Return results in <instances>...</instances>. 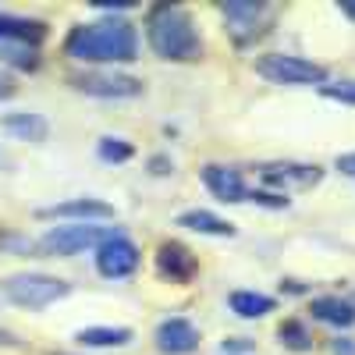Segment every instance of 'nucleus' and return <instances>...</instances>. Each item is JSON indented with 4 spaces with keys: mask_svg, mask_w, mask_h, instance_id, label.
I'll use <instances>...</instances> for the list:
<instances>
[{
    "mask_svg": "<svg viewBox=\"0 0 355 355\" xmlns=\"http://www.w3.org/2000/svg\"><path fill=\"white\" fill-rule=\"evenodd\" d=\"M64 53L78 64H132L139 57V33L125 18L75 25L64 40Z\"/></svg>",
    "mask_w": 355,
    "mask_h": 355,
    "instance_id": "nucleus-1",
    "label": "nucleus"
},
{
    "mask_svg": "<svg viewBox=\"0 0 355 355\" xmlns=\"http://www.w3.org/2000/svg\"><path fill=\"white\" fill-rule=\"evenodd\" d=\"M146 40H150L153 53L164 61H196L202 43L196 33V21L185 8H171L160 4L146 18Z\"/></svg>",
    "mask_w": 355,
    "mask_h": 355,
    "instance_id": "nucleus-2",
    "label": "nucleus"
},
{
    "mask_svg": "<svg viewBox=\"0 0 355 355\" xmlns=\"http://www.w3.org/2000/svg\"><path fill=\"white\" fill-rule=\"evenodd\" d=\"M0 291H4V299L15 302L18 309H46V306H53V302H61L64 295L71 291V284L61 281V277H50V274L25 270V274L4 277Z\"/></svg>",
    "mask_w": 355,
    "mask_h": 355,
    "instance_id": "nucleus-3",
    "label": "nucleus"
},
{
    "mask_svg": "<svg viewBox=\"0 0 355 355\" xmlns=\"http://www.w3.org/2000/svg\"><path fill=\"white\" fill-rule=\"evenodd\" d=\"M256 71L274 85H320V82H327V71L320 64L306 61V57H295V53H266L256 61Z\"/></svg>",
    "mask_w": 355,
    "mask_h": 355,
    "instance_id": "nucleus-4",
    "label": "nucleus"
},
{
    "mask_svg": "<svg viewBox=\"0 0 355 355\" xmlns=\"http://www.w3.org/2000/svg\"><path fill=\"white\" fill-rule=\"evenodd\" d=\"M114 231L107 227H96V224H68V227H50L43 239H40V249L46 256H78L85 249H100Z\"/></svg>",
    "mask_w": 355,
    "mask_h": 355,
    "instance_id": "nucleus-5",
    "label": "nucleus"
},
{
    "mask_svg": "<svg viewBox=\"0 0 355 355\" xmlns=\"http://www.w3.org/2000/svg\"><path fill=\"white\" fill-rule=\"evenodd\" d=\"M71 85L85 96H96V100H132L142 93V82L132 75H117V71H85L75 75Z\"/></svg>",
    "mask_w": 355,
    "mask_h": 355,
    "instance_id": "nucleus-6",
    "label": "nucleus"
},
{
    "mask_svg": "<svg viewBox=\"0 0 355 355\" xmlns=\"http://www.w3.org/2000/svg\"><path fill=\"white\" fill-rule=\"evenodd\" d=\"M270 18H274V8H266V4H249V0H234V4H224L227 33L239 40V43H249V40L263 36V28L270 25Z\"/></svg>",
    "mask_w": 355,
    "mask_h": 355,
    "instance_id": "nucleus-7",
    "label": "nucleus"
},
{
    "mask_svg": "<svg viewBox=\"0 0 355 355\" xmlns=\"http://www.w3.org/2000/svg\"><path fill=\"white\" fill-rule=\"evenodd\" d=\"M139 266V249L132 239L125 234H110V239L96 249V270L107 277V281H121L128 274H135Z\"/></svg>",
    "mask_w": 355,
    "mask_h": 355,
    "instance_id": "nucleus-8",
    "label": "nucleus"
},
{
    "mask_svg": "<svg viewBox=\"0 0 355 355\" xmlns=\"http://www.w3.org/2000/svg\"><path fill=\"white\" fill-rule=\"evenodd\" d=\"M153 341H157V348L164 355H189V352L199 348V327L192 320H185V316H171V320H164L157 327Z\"/></svg>",
    "mask_w": 355,
    "mask_h": 355,
    "instance_id": "nucleus-9",
    "label": "nucleus"
},
{
    "mask_svg": "<svg viewBox=\"0 0 355 355\" xmlns=\"http://www.w3.org/2000/svg\"><path fill=\"white\" fill-rule=\"evenodd\" d=\"M202 182L220 202H249V185L239 167H224V164H206L202 167Z\"/></svg>",
    "mask_w": 355,
    "mask_h": 355,
    "instance_id": "nucleus-10",
    "label": "nucleus"
},
{
    "mask_svg": "<svg viewBox=\"0 0 355 355\" xmlns=\"http://www.w3.org/2000/svg\"><path fill=\"white\" fill-rule=\"evenodd\" d=\"M259 178L266 185H277V189H309L320 182V167L316 164H263L259 167Z\"/></svg>",
    "mask_w": 355,
    "mask_h": 355,
    "instance_id": "nucleus-11",
    "label": "nucleus"
},
{
    "mask_svg": "<svg viewBox=\"0 0 355 355\" xmlns=\"http://www.w3.org/2000/svg\"><path fill=\"white\" fill-rule=\"evenodd\" d=\"M40 217H57V220H110L114 206L100 202V199H71V202H57V206H43Z\"/></svg>",
    "mask_w": 355,
    "mask_h": 355,
    "instance_id": "nucleus-12",
    "label": "nucleus"
},
{
    "mask_svg": "<svg viewBox=\"0 0 355 355\" xmlns=\"http://www.w3.org/2000/svg\"><path fill=\"white\" fill-rule=\"evenodd\" d=\"M0 128H4L8 135L15 139H25V142H43L50 135V125H46V117L33 114V110H11L0 117Z\"/></svg>",
    "mask_w": 355,
    "mask_h": 355,
    "instance_id": "nucleus-13",
    "label": "nucleus"
},
{
    "mask_svg": "<svg viewBox=\"0 0 355 355\" xmlns=\"http://www.w3.org/2000/svg\"><path fill=\"white\" fill-rule=\"evenodd\" d=\"M157 270L171 281H189L196 274V256L185 249V245H178V242H167L160 245L157 252Z\"/></svg>",
    "mask_w": 355,
    "mask_h": 355,
    "instance_id": "nucleus-14",
    "label": "nucleus"
},
{
    "mask_svg": "<svg viewBox=\"0 0 355 355\" xmlns=\"http://www.w3.org/2000/svg\"><path fill=\"white\" fill-rule=\"evenodd\" d=\"M313 316L320 323H331V327H352L355 323V306L341 295H323V299H313Z\"/></svg>",
    "mask_w": 355,
    "mask_h": 355,
    "instance_id": "nucleus-15",
    "label": "nucleus"
},
{
    "mask_svg": "<svg viewBox=\"0 0 355 355\" xmlns=\"http://www.w3.org/2000/svg\"><path fill=\"white\" fill-rule=\"evenodd\" d=\"M178 227H189L196 234H217V239H231V234H234V224L217 217V214H210V210H189V214H182V217H178Z\"/></svg>",
    "mask_w": 355,
    "mask_h": 355,
    "instance_id": "nucleus-16",
    "label": "nucleus"
},
{
    "mask_svg": "<svg viewBox=\"0 0 355 355\" xmlns=\"http://www.w3.org/2000/svg\"><path fill=\"white\" fill-rule=\"evenodd\" d=\"M227 306H231L234 316H242V320H259L266 313H274V299L263 295V291H231Z\"/></svg>",
    "mask_w": 355,
    "mask_h": 355,
    "instance_id": "nucleus-17",
    "label": "nucleus"
},
{
    "mask_svg": "<svg viewBox=\"0 0 355 355\" xmlns=\"http://www.w3.org/2000/svg\"><path fill=\"white\" fill-rule=\"evenodd\" d=\"M75 341L82 348H121L132 341V331L128 327H85L75 334Z\"/></svg>",
    "mask_w": 355,
    "mask_h": 355,
    "instance_id": "nucleus-18",
    "label": "nucleus"
},
{
    "mask_svg": "<svg viewBox=\"0 0 355 355\" xmlns=\"http://www.w3.org/2000/svg\"><path fill=\"white\" fill-rule=\"evenodd\" d=\"M277 338L291 352H309L313 348V334H309L306 323H299V320H284L281 327H277Z\"/></svg>",
    "mask_w": 355,
    "mask_h": 355,
    "instance_id": "nucleus-19",
    "label": "nucleus"
},
{
    "mask_svg": "<svg viewBox=\"0 0 355 355\" xmlns=\"http://www.w3.org/2000/svg\"><path fill=\"white\" fill-rule=\"evenodd\" d=\"M0 57L18 68H36V46H28V40H4L0 43Z\"/></svg>",
    "mask_w": 355,
    "mask_h": 355,
    "instance_id": "nucleus-20",
    "label": "nucleus"
},
{
    "mask_svg": "<svg viewBox=\"0 0 355 355\" xmlns=\"http://www.w3.org/2000/svg\"><path fill=\"white\" fill-rule=\"evenodd\" d=\"M96 153H100V160H107V164H125V160H132V146L125 142V139H100V146H96Z\"/></svg>",
    "mask_w": 355,
    "mask_h": 355,
    "instance_id": "nucleus-21",
    "label": "nucleus"
},
{
    "mask_svg": "<svg viewBox=\"0 0 355 355\" xmlns=\"http://www.w3.org/2000/svg\"><path fill=\"white\" fill-rule=\"evenodd\" d=\"M28 28H33V33H40L43 25L21 21V18H4V15H0V43H4V40H28Z\"/></svg>",
    "mask_w": 355,
    "mask_h": 355,
    "instance_id": "nucleus-22",
    "label": "nucleus"
},
{
    "mask_svg": "<svg viewBox=\"0 0 355 355\" xmlns=\"http://www.w3.org/2000/svg\"><path fill=\"white\" fill-rule=\"evenodd\" d=\"M320 93L338 103H355V82H334V85H320Z\"/></svg>",
    "mask_w": 355,
    "mask_h": 355,
    "instance_id": "nucleus-23",
    "label": "nucleus"
},
{
    "mask_svg": "<svg viewBox=\"0 0 355 355\" xmlns=\"http://www.w3.org/2000/svg\"><path fill=\"white\" fill-rule=\"evenodd\" d=\"M224 352L245 355V352H252V341H249V338H227V341H224Z\"/></svg>",
    "mask_w": 355,
    "mask_h": 355,
    "instance_id": "nucleus-24",
    "label": "nucleus"
},
{
    "mask_svg": "<svg viewBox=\"0 0 355 355\" xmlns=\"http://www.w3.org/2000/svg\"><path fill=\"white\" fill-rule=\"evenodd\" d=\"M18 93V85H15V78L4 71V68H0V100H11Z\"/></svg>",
    "mask_w": 355,
    "mask_h": 355,
    "instance_id": "nucleus-25",
    "label": "nucleus"
},
{
    "mask_svg": "<svg viewBox=\"0 0 355 355\" xmlns=\"http://www.w3.org/2000/svg\"><path fill=\"white\" fill-rule=\"evenodd\" d=\"M338 171H341L345 178H352V182H355V153H345V157H338Z\"/></svg>",
    "mask_w": 355,
    "mask_h": 355,
    "instance_id": "nucleus-26",
    "label": "nucleus"
},
{
    "mask_svg": "<svg viewBox=\"0 0 355 355\" xmlns=\"http://www.w3.org/2000/svg\"><path fill=\"white\" fill-rule=\"evenodd\" d=\"M331 352H334V355H355V338H338V341L331 345Z\"/></svg>",
    "mask_w": 355,
    "mask_h": 355,
    "instance_id": "nucleus-27",
    "label": "nucleus"
},
{
    "mask_svg": "<svg viewBox=\"0 0 355 355\" xmlns=\"http://www.w3.org/2000/svg\"><path fill=\"white\" fill-rule=\"evenodd\" d=\"M338 8H341V15H348L355 21V4H338Z\"/></svg>",
    "mask_w": 355,
    "mask_h": 355,
    "instance_id": "nucleus-28",
    "label": "nucleus"
}]
</instances>
